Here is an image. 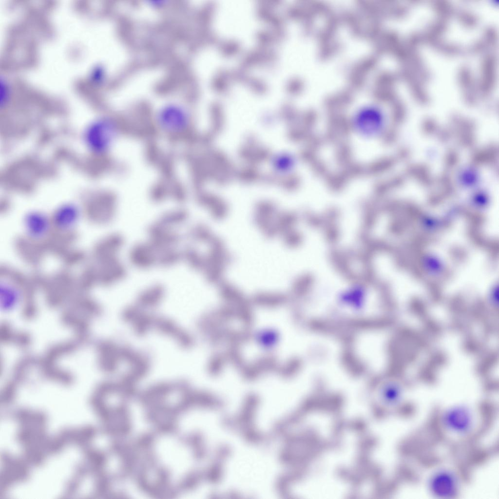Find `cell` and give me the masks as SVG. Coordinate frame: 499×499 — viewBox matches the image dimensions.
Here are the masks:
<instances>
[{"instance_id":"1","label":"cell","mask_w":499,"mask_h":499,"mask_svg":"<svg viewBox=\"0 0 499 499\" xmlns=\"http://www.w3.org/2000/svg\"><path fill=\"white\" fill-rule=\"evenodd\" d=\"M353 130L365 138L378 137L384 132L385 117L383 109L375 104H366L354 113L351 120Z\"/></svg>"},{"instance_id":"16","label":"cell","mask_w":499,"mask_h":499,"mask_svg":"<svg viewBox=\"0 0 499 499\" xmlns=\"http://www.w3.org/2000/svg\"><path fill=\"white\" fill-rule=\"evenodd\" d=\"M132 323L135 333L138 335H143L150 329L153 321L149 316L140 313Z\"/></svg>"},{"instance_id":"3","label":"cell","mask_w":499,"mask_h":499,"mask_svg":"<svg viewBox=\"0 0 499 499\" xmlns=\"http://www.w3.org/2000/svg\"><path fill=\"white\" fill-rule=\"evenodd\" d=\"M156 119L158 127L164 132L171 134L184 132L190 122L187 110L176 103H168L162 106L157 113Z\"/></svg>"},{"instance_id":"15","label":"cell","mask_w":499,"mask_h":499,"mask_svg":"<svg viewBox=\"0 0 499 499\" xmlns=\"http://www.w3.org/2000/svg\"><path fill=\"white\" fill-rule=\"evenodd\" d=\"M182 259L194 269H199L203 265V261L196 250L191 247H186L181 251Z\"/></svg>"},{"instance_id":"2","label":"cell","mask_w":499,"mask_h":499,"mask_svg":"<svg viewBox=\"0 0 499 499\" xmlns=\"http://www.w3.org/2000/svg\"><path fill=\"white\" fill-rule=\"evenodd\" d=\"M118 133L117 123L109 118H101L92 123L86 129L85 139L87 146L98 154L107 152Z\"/></svg>"},{"instance_id":"12","label":"cell","mask_w":499,"mask_h":499,"mask_svg":"<svg viewBox=\"0 0 499 499\" xmlns=\"http://www.w3.org/2000/svg\"><path fill=\"white\" fill-rule=\"evenodd\" d=\"M165 294L163 286L155 284L142 291L137 299L138 304L144 307H155L161 301Z\"/></svg>"},{"instance_id":"11","label":"cell","mask_w":499,"mask_h":499,"mask_svg":"<svg viewBox=\"0 0 499 499\" xmlns=\"http://www.w3.org/2000/svg\"><path fill=\"white\" fill-rule=\"evenodd\" d=\"M445 421L452 429L456 431H464L470 425V416L465 409L455 408L446 414Z\"/></svg>"},{"instance_id":"14","label":"cell","mask_w":499,"mask_h":499,"mask_svg":"<svg viewBox=\"0 0 499 499\" xmlns=\"http://www.w3.org/2000/svg\"><path fill=\"white\" fill-rule=\"evenodd\" d=\"M188 217L186 211L177 210L165 213L161 215L158 222L166 226L172 228L182 224Z\"/></svg>"},{"instance_id":"7","label":"cell","mask_w":499,"mask_h":499,"mask_svg":"<svg viewBox=\"0 0 499 499\" xmlns=\"http://www.w3.org/2000/svg\"><path fill=\"white\" fill-rule=\"evenodd\" d=\"M80 218V212L74 205L67 204L59 207L51 216L54 229L67 232L72 230Z\"/></svg>"},{"instance_id":"6","label":"cell","mask_w":499,"mask_h":499,"mask_svg":"<svg viewBox=\"0 0 499 499\" xmlns=\"http://www.w3.org/2000/svg\"><path fill=\"white\" fill-rule=\"evenodd\" d=\"M157 221L148 228L149 242L155 250L174 247L181 240L180 235L172 229Z\"/></svg>"},{"instance_id":"13","label":"cell","mask_w":499,"mask_h":499,"mask_svg":"<svg viewBox=\"0 0 499 499\" xmlns=\"http://www.w3.org/2000/svg\"><path fill=\"white\" fill-rule=\"evenodd\" d=\"M156 264L162 267H170L182 259V252L174 247L164 248L156 251Z\"/></svg>"},{"instance_id":"4","label":"cell","mask_w":499,"mask_h":499,"mask_svg":"<svg viewBox=\"0 0 499 499\" xmlns=\"http://www.w3.org/2000/svg\"><path fill=\"white\" fill-rule=\"evenodd\" d=\"M23 222L26 234L34 240L43 239L54 229L51 216L40 211L28 213L25 216Z\"/></svg>"},{"instance_id":"9","label":"cell","mask_w":499,"mask_h":499,"mask_svg":"<svg viewBox=\"0 0 499 499\" xmlns=\"http://www.w3.org/2000/svg\"><path fill=\"white\" fill-rule=\"evenodd\" d=\"M154 323L159 331L174 338L181 346L187 348L190 345L191 340L187 333L179 328L170 320L160 318Z\"/></svg>"},{"instance_id":"10","label":"cell","mask_w":499,"mask_h":499,"mask_svg":"<svg viewBox=\"0 0 499 499\" xmlns=\"http://www.w3.org/2000/svg\"><path fill=\"white\" fill-rule=\"evenodd\" d=\"M432 490L440 496H450L455 490V482L452 475L446 472H441L435 475L431 481Z\"/></svg>"},{"instance_id":"5","label":"cell","mask_w":499,"mask_h":499,"mask_svg":"<svg viewBox=\"0 0 499 499\" xmlns=\"http://www.w3.org/2000/svg\"><path fill=\"white\" fill-rule=\"evenodd\" d=\"M22 288L17 280L5 275L0 281V304L4 312H13L21 304Z\"/></svg>"},{"instance_id":"8","label":"cell","mask_w":499,"mask_h":499,"mask_svg":"<svg viewBox=\"0 0 499 499\" xmlns=\"http://www.w3.org/2000/svg\"><path fill=\"white\" fill-rule=\"evenodd\" d=\"M156 250L149 242L135 245L129 253L132 264L140 269H148L156 265Z\"/></svg>"}]
</instances>
